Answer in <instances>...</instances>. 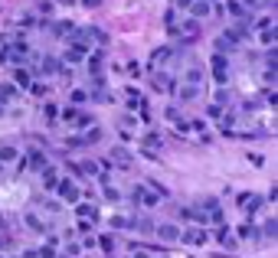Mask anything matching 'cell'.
<instances>
[{
    "instance_id": "obj_9",
    "label": "cell",
    "mask_w": 278,
    "mask_h": 258,
    "mask_svg": "<svg viewBox=\"0 0 278 258\" xmlns=\"http://www.w3.org/2000/svg\"><path fill=\"white\" fill-rule=\"evenodd\" d=\"M177 239H183L187 245H203V242L210 239V232H203V229H187V232L177 235Z\"/></svg>"
},
{
    "instance_id": "obj_26",
    "label": "cell",
    "mask_w": 278,
    "mask_h": 258,
    "mask_svg": "<svg viewBox=\"0 0 278 258\" xmlns=\"http://www.w3.org/2000/svg\"><path fill=\"white\" fill-rule=\"evenodd\" d=\"M236 232H239V239H255V226H249V222H246V226H239V229H236Z\"/></svg>"
},
{
    "instance_id": "obj_2",
    "label": "cell",
    "mask_w": 278,
    "mask_h": 258,
    "mask_svg": "<svg viewBox=\"0 0 278 258\" xmlns=\"http://www.w3.org/2000/svg\"><path fill=\"white\" fill-rule=\"evenodd\" d=\"M173 39H177L180 46H190V43H197V39H200V23H197L193 17L180 20V23H177V30H173Z\"/></svg>"
},
{
    "instance_id": "obj_23",
    "label": "cell",
    "mask_w": 278,
    "mask_h": 258,
    "mask_svg": "<svg viewBox=\"0 0 278 258\" xmlns=\"http://www.w3.org/2000/svg\"><path fill=\"white\" fill-rule=\"evenodd\" d=\"M131 229H137V232H154V222L141 216V219H131Z\"/></svg>"
},
{
    "instance_id": "obj_7",
    "label": "cell",
    "mask_w": 278,
    "mask_h": 258,
    "mask_svg": "<svg viewBox=\"0 0 278 258\" xmlns=\"http://www.w3.org/2000/svg\"><path fill=\"white\" fill-rule=\"evenodd\" d=\"M236 203H239V209H246V213H259V206L265 203V199L255 196V193H239V196H236Z\"/></svg>"
},
{
    "instance_id": "obj_22",
    "label": "cell",
    "mask_w": 278,
    "mask_h": 258,
    "mask_svg": "<svg viewBox=\"0 0 278 258\" xmlns=\"http://www.w3.org/2000/svg\"><path fill=\"white\" fill-rule=\"evenodd\" d=\"M213 105H216V108H229V105H233V95H229L226 88H219L216 98H213Z\"/></svg>"
},
{
    "instance_id": "obj_32",
    "label": "cell",
    "mask_w": 278,
    "mask_h": 258,
    "mask_svg": "<svg viewBox=\"0 0 278 258\" xmlns=\"http://www.w3.org/2000/svg\"><path fill=\"white\" fill-rule=\"evenodd\" d=\"M128 72H131V75L137 79V75H141V66H137V62H128Z\"/></svg>"
},
{
    "instance_id": "obj_11",
    "label": "cell",
    "mask_w": 278,
    "mask_h": 258,
    "mask_svg": "<svg viewBox=\"0 0 278 258\" xmlns=\"http://www.w3.org/2000/svg\"><path fill=\"white\" fill-rule=\"evenodd\" d=\"M26 226H30V229H36V232H43V235H53V226L43 219V216H36V213H30V216H26Z\"/></svg>"
},
{
    "instance_id": "obj_5",
    "label": "cell",
    "mask_w": 278,
    "mask_h": 258,
    "mask_svg": "<svg viewBox=\"0 0 278 258\" xmlns=\"http://www.w3.org/2000/svg\"><path fill=\"white\" fill-rule=\"evenodd\" d=\"M131 164H134V157H131V150H124V147H115L111 157H105V167H131Z\"/></svg>"
},
{
    "instance_id": "obj_3",
    "label": "cell",
    "mask_w": 278,
    "mask_h": 258,
    "mask_svg": "<svg viewBox=\"0 0 278 258\" xmlns=\"http://www.w3.org/2000/svg\"><path fill=\"white\" fill-rule=\"evenodd\" d=\"M173 95H177L180 105H190L197 98H203V85H190V82H180L177 88H173Z\"/></svg>"
},
{
    "instance_id": "obj_31",
    "label": "cell",
    "mask_w": 278,
    "mask_h": 258,
    "mask_svg": "<svg viewBox=\"0 0 278 258\" xmlns=\"http://www.w3.org/2000/svg\"><path fill=\"white\" fill-rule=\"evenodd\" d=\"M190 4H193V0H173V10H187V13H190Z\"/></svg>"
},
{
    "instance_id": "obj_1",
    "label": "cell",
    "mask_w": 278,
    "mask_h": 258,
    "mask_svg": "<svg viewBox=\"0 0 278 258\" xmlns=\"http://www.w3.org/2000/svg\"><path fill=\"white\" fill-rule=\"evenodd\" d=\"M30 56H33V49H30V43H7V49L0 53V62L4 66H20V62H30Z\"/></svg>"
},
{
    "instance_id": "obj_25",
    "label": "cell",
    "mask_w": 278,
    "mask_h": 258,
    "mask_svg": "<svg viewBox=\"0 0 278 258\" xmlns=\"http://www.w3.org/2000/svg\"><path fill=\"white\" fill-rule=\"evenodd\" d=\"M262 239H268V242L275 239V219H272V216H268V219H265V226H262Z\"/></svg>"
},
{
    "instance_id": "obj_19",
    "label": "cell",
    "mask_w": 278,
    "mask_h": 258,
    "mask_svg": "<svg viewBox=\"0 0 278 258\" xmlns=\"http://www.w3.org/2000/svg\"><path fill=\"white\" fill-rule=\"evenodd\" d=\"M50 30L56 33V36H66V39H69V36H72V30H75V26L69 23V20H59V23H53Z\"/></svg>"
},
{
    "instance_id": "obj_20",
    "label": "cell",
    "mask_w": 278,
    "mask_h": 258,
    "mask_svg": "<svg viewBox=\"0 0 278 258\" xmlns=\"http://www.w3.org/2000/svg\"><path fill=\"white\" fill-rule=\"evenodd\" d=\"M13 98H17V85H13V82H4V85H0V105H7Z\"/></svg>"
},
{
    "instance_id": "obj_27",
    "label": "cell",
    "mask_w": 278,
    "mask_h": 258,
    "mask_svg": "<svg viewBox=\"0 0 278 258\" xmlns=\"http://www.w3.org/2000/svg\"><path fill=\"white\" fill-rule=\"evenodd\" d=\"M236 4H242V7H246V10H249V13H252V10H255V7H262V4H265V0H236ZM268 4H272V7H275V0H268Z\"/></svg>"
},
{
    "instance_id": "obj_21",
    "label": "cell",
    "mask_w": 278,
    "mask_h": 258,
    "mask_svg": "<svg viewBox=\"0 0 278 258\" xmlns=\"http://www.w3.org/2000/svg\"><path fill=\"white\" fill-rule=\"evenodd\" d=\"M17 160H20V150L17 147H10V144L0 147V164H17Z\"/></svg>"
},
{
    "instance_id": "obj_4",
    "label": "cell",
    "mask_w": 278,
    "mask_h": 258,
    "mask_svg": "<svg viewBox=\"0 0 278 258\" xmlns=\"http://www.w3.org/2000/svg\"><path fill=\"white\" fill-rule=\"evenodd\" d=\"M213 79L219 88L229 82V56H213Z\"/></svg>"
},
{
    "instance_id": "obj_30",
    "label": "cell",
    "mask_w": 278,
    "mask_h": 258,
    "mask_svg": "<svg viewBox=\"0 0 278 258\" xmlns=\"http://www.w3.org/2000/svg\"><path fill=\"white\" fill-rule=\"evenodd\" d=\"M72 101H75V105H85V101H88V92H82V88H75V92H72Z\"/></svg>"
},
{
    "instance_id": "obj_35",
    "label": "cell",
    "mask_w": 278,
    "mask_h": 258,
    "mask_svg": "<svg viewBox=\"0 0 278 258\" xmlns=\"http://www.w3.org/2000/svg\"><path fill=\"white\" fill-rule=\"evenodd\" d=\"M0 258H4V255H0Z\"/></svg>"
},
{
    "instance_id": "obj_15",
    "label": "cell",
    "mask_w": 278,
    "mask_h": 258,
    "mask_svg": "<svg viewBox=\"0 0 278 258\" xmlns=\"http://www.w3.org/2000/svg\"><path fill=\"white\" fill-rule=\"evenodd\" d=\"M154 235H157V239H164V242H173V239H177V226H170V222H161V226H154Z\"/></svg>"
},
{
    "instance_id": "obj_12",
    "label": "cell",
    "mask_w": 278,
    "mask_h": 258,
    "mask_svg": "<svg viewBox=\"0 0 278 258\" xmlns=\"http://www.w3.org/2000/svg\"><path fill=\"white\" fill-rule=\"evenodd\" d=\"M75 213H79V219H82V222H88V226H95V222H99V209H95L92 203L75 206Z\"/></svg>"
},
{
    "instance_id": "obj_10",
    "label": "cell",
    "mask_w": 278,
    "mask_h": 258,
    "mask_svg": "<svg viewBox=\"0 0 278 258\" xmlns=\"http://www.w3.org/2000/svg\"><path fill=\"white\" fill-rule=\"evenodd\" d=\"M62 59H66V62H85L88 59V49H85V46H79V43H72L66 53H62Z\"/></svg>"
},
{
    "instance_id": "obj_17",
    "label": "cell",
    "mask_w": 278,
    "mask_h": 258,
    "mask_svg": "<svg viewBox=\"0 0 278 258\" xmlns=\"http://www.w3.org/2000/svg\"><path fill=\"white\" fill-rule=\"evenodd\" d=\"M59 173H56L53 170V167H46V170H43V186H46V190H56V186H59Z\"/></svg>"
},
{
    "instance_id": "obj_13",
    "label": "cell",
    "mask_w": 278,
    "mask_h": 258,
    "mask_svg": "<svg viewBox=\"0 0 278 258\" xmlns=\"http://www.w3.org/2000/svg\"><path fill=\"white\" fill-rule=\"evenodd\" d=\"M26 167H30V170H46V154L43 150H30V154H26Z\"/></svg>"
},
{
    "instance_id": "obj_18",
    "label": "cell",
    "mask_w": 278,
    "mask_h": 258,
    "mask_svg": "<svg viewBox=\"0 0 278 258\" xmlns=\"http://www.w3.org/2000/svg\"><path fill=\"white\" fill-rule=\"evenodd\" d=\"M213 235H216V242H219V245H226V248H233V245H236V239L229 235V229H226V226H216V232H213Z\"/></svg>"
},
{
    "instance_id": "obj_8",
    "label": "cell",
    "mask_w": 278,
    "mask_h": 258,
    "mask_svg": "<svg viewBox=\"0 0 278 258\" xmlns=\"http://www.w3.org/2000/svg\"><path fill=\"white\" fill-rule=\"evenodd\" d=\"M56 193H59V199H66V203H79V190L72 186V180H59Z\"/></svg>"
},
{
    "instance_id": "obj_33",
    "label": "cell",
    "mask_w": 278,
    "mask_h": 258,
    "mask_svg": "<svg viewBox=\"0 0 278 258\" xmlns=\"http://www.w3.org/2000/svg\"><path fill=\"white\" fill-rule=\"evenodd\" d=\"M13 245V239H10V235H0V248H10Z\"/></svg>"
},
{
    "instance_id": "obj_34",
    "label": "cell",
    "mask_w": 278,
    "mask_h": 258,
    "mask_svg": "<svg viewBox=\"0 0 278 258\" xmlns=\"http://www.w3.org/2000/svg\"><path fill=\"white\" fill-rule=\"evenodd\" d=\"M82 4H85V7H95V4H99V0H82Z\"/></svg>"
},
{
    "instance_id": "obj_28",
    "label": "cell",
    "mask_w": 278,
    "mask_h": 258,
    "mask_svg": "<svg viewBox=\"0 0 278 258\" xmlns=\"http://www.w3.org/2000/svg\"><path fill=\"white\" fill-rule=\"evenodd\" d=\"M111 226H115V229H131V219H128V216H115Z\"/></svg>"
},
{
    "instance_id": "obj_14",
    "label": "cell",
    "mask_w": 278,
    "mask_h": 258,
    "mask_svg": "<svg viewBox=\"0 0 278 258\" xmlns=\"http://www.w3.org/2000/svg\"><path fill=\"white\" fill-rule=\"evenodd\" d=\"M128 105L134 111H141V115H148V101H144V95L137 92V88H128Z\"/></svg>"
},
{
    "instance_id": "obj_24",
    "label": "cell",
    "mask_w": 278,
    "mask_h": 258,
    "mask_svg": "<svg viewBox=\"0 0 278 258\" xmlns=\"http://www.w3.org/2000/svg\"><path fill=\"white\" fill-rule=\"evenodd\" d=\"M39 203H43L46 213H62V206H59V199H46V196H36Z\"/></svg>"
},
{
    "instance_id": "obj_29",
    "label": "cell",
    "mask_w": 278,
    "mask_h": 258,
    "mask_svg": "<svg viewBox=\"0 0 278 258\" xmlns=\"http://www.w3.org/2000/svg\"><path fill=\"white\" fill-rule=\"evenodd\" d=\"M99 245H102V248H105V252L111 255V248H115V239H111V235H102V239H99Z\"/></svg>"
},
{
    "instance_id": "obj_16",
    "label": "cell",
    "mask_w": 278,
    "mask_h": 258,
    "mask_svg": "<svg viewBox=\"0 0 278 258\" xmlns=\"http://www.w3.org/2000/svg\"><path fill=\"white\" fill-rule=\"evenodd\" d=\"M13 85H17V88H30L33 85L30 69H13Z\"/></svg>"
},
{
    "instance_id": "obj_6",
    "label": "cell",
    "mask_w": 278,
    "mask_h": 258,
    "mask_svg": "<svg viewBox=\"0 0 278 258\" xmlns=\"http://www.w3.org/2000/svg\"><path fill=\"white\" fill-rule=\"evenodd\" d=\"M131 199H134V203H144V206H157V199H161V196H157L151 186H134Z\"/></svg>"
}]
</instances>
